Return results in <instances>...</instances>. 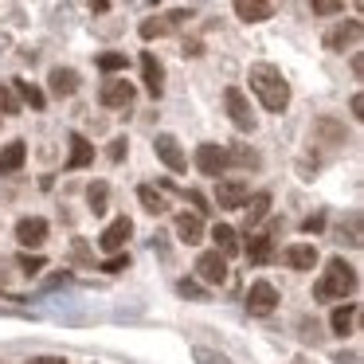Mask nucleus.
Masks as SVG:
<instances>
[{"label":"nucleus","mask_w":364,"mask_h":364,"mask_svg":"<svg viewBox=\"0 0 364 364\" xmlns=\"http://www.w3.org/2000/svg\"><path fill=\"white\" fill-rule=\"evenodd\" d=\"M247 82H251V90L259 95V102L267 106L270 114H282L286 106H290V82L282 79V71H278L274 63H255L251 71H247Z\"/></svg>","instance_id":"obj_1"},{"label":"nucleus","mask_w":364,"mask_h":364,"mask_svg":"<svg viewBox=\"0 0 364 364\" xmlns=\"http://www.w3.org/2000/svg\"><path fill=\"white\" fill-rule=\"evenodd\" d=\"M353 290H356V270L345 259H329L314 286V298L317 301H345Z\"/></svg>","instance_id":"obj_2"},{"label":"nucleus","mask_w":364,"mask_h":364,"mask_svg":"<svg viewBox=\"0 0 364 364\" xmlns=\"http://www.w3.org/2000/svg\"><path fill=\"white\" fill-rule=\"evenodd\" d=\"M223 106H228V118H231V126L235 129H255L259 126V118H255V110H251V102H247V95L239 87H228L223 90Z\"/></svg>","instance_id":"obj_3"},{"label":"nucleus","mask_w":364,"mask_h":364,"mask_svg":"<svg viewBox=\"0 0 364 364\" xmlns=\"http://www.w3.org/2000/svg\"><path fill=\"white\" fill-rule=\"evenodd\" d=\"M360 36H364V28H360V20H341L337 28H329V32H325V51H348V48H356V43H360Z\"/></svg>","instance_id":"obj_4"},{"label":"nucleus","mask_w":364,"mask_h":364,"mask_svg":"<svg viewBox=\"0 0 364 364\" xmlns=\"http://www.w3.org/2000/svg\"><path fill=\"white\" fill-rule=\"evenodd\" d=\"M134 98H137V87H134V82H126V79H106L102 90H98V102L110 106V110H126Z\"/></svg>","instance_id":"obj_5"},{"label":"nucleus","mask_w":364,"mask_h":364,"mask_svg":"<svg viewBox=\"0 0 364 364\" xmlns=\"http://www.w3.org/2000/svg\"><path fill=\"white\" fill-rule=\"evenodd\" d=\"M196 168L204 176H215V181H220V176L228 173V149H223V145H215V141H204L196 149Z\"/></svg>","instance_id":"obj_6"},{"label":"nucleus","mask_w":364,"mask_h":364,"mask_svg":"<svg viewBox=\"0 0 364 364\" xmlns=\"http://www.w3.org/2000/svg\"><path fill=\"white\" fill-rule=\"evenodd\" d=\"M247 200H251V188H247L243 181H235V176H228V181L215 184V204L228 208V212H235V208H243Z\"/></svg>","instance_id":"obj_7"},{"label":"nucleus","mask_w":364,"mask_h":364,"mask_svg":"<svg viewBox=\"0 0 364 364\" xmlns=\"http://www.w3.org/2000/svg\"><path fill=\"white\" fill-rule=\"evenodd\" d=\"M196 274H200V282H208V286H223L228 282V259L215 255V251H204L196 259Z\"/></svg>","instance_id":"obj_8"},{"label":"nucleus","mask_w":364,"mask_h":364,"mask_svg":"<svg viewBox=\"0 0 364 364\" xmlns=\"http://www.w3.org/2000/svg\"><path fill=\"white\" fill-rule=\"evenodd\" d=\"M129 235H134V223H129L126 215H118V220L106 223V231L98 235V247H102V251H110V255H122V247H126Z\"/></svg>","instance_id":"obj_9"},{"label":"nucleus","mask_w":364,"mask_h":364,"mask_svg":"<svg viewBox=\"0 0 364 364\" xmlns=\"http://www.w3.org/2000/svg\"><path fill=\"white\" fill-rule=\"evenodd\" d=\"M274 306H278V290L270 282H255L251 290H247V309H251L255 317L274 314Z\"/></svg>","instance_id":"obj_10"},{"label":"nucleus","mask_w":364,"mask_h":364,"mask_svg":"<svg viewBox=\"0 0 364 364\" xmlns=\"http://www.w3.org/2000/svg\"><path fill=\"white\" fill-rule=\"evenodd\" d=\"M153 149H157V157L165 161L173 173H184L188 168V157H184V149H181V141H176L173 134H157V141H153Z\"/></svg>","instance_id":"obj_11"},{"label":"nucleus","mask_w":364,"mask_h":364,"mask_svg":"<svg viewBox=\"0 0 364 364\" xmlns=\"http://www.w3.org/2000/svg\"><path fill=\"white\" fill-rule=\"evenodd\" d=\"M16 239L20 247H43V239H48V220H40V215H24V220L16 223Z\"/></svg>","instance_id":"obj_12"},{"label":"nucleus","mask_w":364,"mask_h":364,"mask_svg":"<svg viewBox=\"0 0 364 364\" xmlns=\"http://www.w3.org/2000/svg\"><path fill=\"white\" fill-rule=\"evenodd\" d=\"M141 82H145V90H149L153 98L165 95V67L157 63L153 51H145V55H141Z\"/></svg>","instance_id":"obj_13"},{"label":"nucleus","mask_w":364,"mask_h":364,"mask_svg":"<svg viewBox=\"0 0 364 364\" xmlns=\"http://www.w3.org/2000/svg\"><path fill=\"white\" fill-rule=\"evenodd\" d=\"M48 90H51L55 98H71L75 90H79V71H71V67H51Z\"/></svg>","instance_id":"obj_14"},{"label":"nucleus","mask_w":364,"mask_h":364,"mask_svg":"<svg viewBox=\"0 0 364 364\" xmlns=\"http://www.w3.org/2000/svg\"><path fill=\"white\" fill-rule=\"evenodd\" d=\"M282 262L290 270H314L317 267V251H314V243H290L282 251Z\"/></svg>","instance_id":"obj_15"},{"label":"nucleus","mask_w":364,"mask_h":364,"mask_svg":"<svg viewBox=\"0 0 364 364\" xmlns=\"http://www.w3.org/2000/svg\"><path fill=\"white\" fill-rule=\"evenodd\" d=\"M176 239H181L184 247H196V243H204V220H200V215H188V212H181V215H176Z\"/></svg>","instance_id":"obj_16"},{"label":"nucleus","mask_w":364,"mask_h":364,"mask_svg":"<svg viewBox=\"0 0 364 364\" xmlns=\"http://www.w3.org/2000/svg\"><path fill=\"white\" fill-rule=\"evenodd\" d=\"M235 16L243 24H262V20L274 16V4H267V0H235Z\"/></svg>","instance_id":"obj_17"},{"label":"nucleus","mask_w":364,"mask_h":364,"mask_svg":"<svg viewBox=\"0 0 364 364\" xmlns=\"http://www.w3.org/2000/svg\"><path fill=\"white\" fill-rule=\"evenodd\" d=\"M24 161H28V145L24 141H9L4 149H0V176L20 173V168H24Z\"/></svg>","instance_id":"obj_18"},{"label":"nucleus","mask_w":364,"mask_h":364,"mask_svg":"<svg viewBox=\"0 0 364 364\" xmlns=\"http://www.w3.org/2000/svg\"><path fill=\"white\" fill-rule=\"evenodd\" d=\"M314 141H321V145H345L348 134H345V126H341L337 118H317L314 122Z\"/></svg>","instance_id":"obj_19"},{"label":"nucleus","mask_w":364,"mask_h":364,"mask_svg":"<svg viewBox=\"0 0 364 364\" xmlns=\"http://www.w3.org/2000/svg\"><path fill=\"white\" fill-rule=\"evenodd\" d=\"M90 161H95V145L87 141L82 134H71V157H67V168H87Z\"/></svg>","instance_id":"obj_20"},{"label":"nucleus","mask_w":364,"mask_h":364,"mask_svg":"<svg viewBox=\"0 0 364 364\" xmlns=\"http://www.w3.org/2000/svg\"><path fill=\"white\" fill-rule=\"evenodd\" d=\"M212 239H215V255H239V235H235V228L231 223H215L212 228Z\"/></svg>","instance_id":"obj_21"},{"label":"nucleus","mask_w":364,"mask_h":364,"mask_svg":"<svg viewBox=\"0 0 364 364\" xmlns=\"http://www.w3.org/2000/svg\"><path fill=\"white\" fill-rule=\"evenodd\" d=\"M247 259H251L255 267H267V262L274 259V239L270 235H251V243H247Z\"/></svg>","instance_id":"obj_22"},{"label":"nucleus","mask_w":364,"mask_h":364,"mask_svg":"<svg viewBox=\"0 0 364 364\" xmlns=\"http://www.w3.org/2000/svg\"><path fill=\"white\" fill-rule=\"evenodd\" d=\"M243 212H247V228L262 223V220L270 215V192H255V196L243 204Z\"/></svg>","instance_id":"obj_23"},{"label":"nucleus","mask_w":364,"mask_h":364,"mask_svg":"<svg viewBox=\"0 0 364 364\" xmlns=\"http://www.w3.org/2000/svg\"><path fill=\"white\" fill-rule=\"evenodd\" d=\"M353 321H356V306H353V301L337 306V309H333V317H329V325H333V333H337V337L353 333Z\"/></svg>","instance_id":"obj_24"},{"label":"nucleus","mask_w":364,"mask_h":364,"mask_svg":"<svg viewBox=\"0 0 364 364\" xmlns=\"http://www.w3.org/2000/svg\"><path fill=\"white\" fill-rule=\"evenodd\" d=\"M106 200H110V184H106V181H90V184H87V204H90V212L102 215V212H106Z\"/></svg>","instance_id":"obj_25"},{"label":"nucleus","mask_w":364,"mask_h":364,"mask_svg":"<svg viewBox=\"0 0 364 364\" xmlns=\"http://www.w3.org/2000/svg\"><path fill=\"white\" fill-rule=\"evenodd\" d=\"M137 200H141V208H145L149 215H161V212L168 208V200L161 196V192L153 188V184H141V188H137Z\"/></svg>","instance_id":"obj_26"},{"label":"nucleus","mask_w":364,"mask_h":364,"mask_svg":"<svg viewBox=\"0 0 364 364\" xmlns=\"http://www.w3.org/2000/svg\"><path fill=\"white\" fill-rule=\"evenodd\" d=\"M12 87H16V95L24 98V102L32 106V110H43V102H48V98H43V90L36 87V82H24V79H16Z\"/></svg>","instance_id":"obj_27"},{"label":"nucleus","mask_w":364,"mask_h":364,"mask_svg":"<svg viewBox=\"0 0 364 364\" xmlns=\"http://www.w3.org/2000/svg\"><path fill=\"white\" fill-rule=\"evenodd\" d=\"M137 32H141V40H161V36H168V32H173V24H168V20L165 16H153V20H145V24L141 28H137Z\"/></svg>","instance_id":"obj_28"},{"label":"nucleus","mask_w":364,"mask_h":364,"mask_svg":"<svg viewBox=\"0 0 364 364\" xmlns=\"http://www.w3.org/2000/svg\"><path fill=\"white\" fill-rule=\"evenodd\" d=\"M228 165H247V168H255V165H259V153L247 149V145H239V149H228Z\"/></svg>","instance_id":"obj_29"},{"label":"nucleus","mask_w":364,"mask_h":364,"mask_svg":"<svg viewBox=\"0 0 364 364\" xmlns=\"http://www.w3.org/2000/svg\"><path fill=\"white\" fill-rule=\"evenodd\" d=\"M98 71H106V75L126 71V55H122V51H106V55H98Z\"/></svg>","instance_id":"obj_30"},{"label":"nucleus","mask_w":364,"mask_h":364,"mask_svg":"<svg viewBox=\"0 0 364 364\" xmlns=\"http://www.w3.org/2000/svg\"><path fill=\"white\" fill-rule=\"evenodd\" d=\"M341 239L348 247H360V215H348V228L341 223Z\"/></svg>","instance_id":"obj_31"},{"label":"nucleus","mask_w":364,"mask_h":364,"mask_svg":"<svg viewBox=\"0 0 364 364\" xmlns=\"http://www.w3.org/2000/svg\"><path fill=\"white\" fill-rule=\"evenodd\" d=\"M309 12H314V16H341V12H345V4H337V0H314V4H309Z\"/></svg>","instance_id":"obj_32"},{"label":"nucleus","mask_w":364,"mask_h":364,"mask_svg":"<svg viewBox=\"0 0 364 364\" xmlns=\"http://www.w3.org/2000/svg\"><path fill=\"white\" fill-rule=\"evenodd\" d=\"M0 114H9V118H12V114H20V98L12 95L4 82H0Z\"/></svg>","instance_id":"obj_33"},{"label":"nucleus","mask_w":364,"mask_h":364,"mask_svg":"<svg viewBox=\"0 0 364 364\" xmlns=\"http://www.w3.org/2000/svg\"><path fill=\"white\" fill-rule=\"evenodd\" d=\"M192 356H196V364H231L223 353H212V348H204V345L192 348Z\"/></svg>","instance_id":"obj_34"},{"label":"nucleus","mask_w":364,"mask_h":364,"mask_svg":"<svg viewBox=\"0 0 364 364\" xmlns=\"http://www.w3.org/2000/svg\"><path fill=\"white\" fill-rule=\"evenodd\" d=\"M106 274H122V270H129V255H110V259L102 262Z\"/></svg>","instance_id":"obj_35"},{"label":"nucleus","mask_w":364,"mask_h":364,"mask_svg":"<svg viewBox=\"0 0 364 364\" xmlns=\"http://www.w3.org/2000/svg\"><path fill=\"white\" fill-rule=\"evenodd\" d=\"M20 270H24V274H40V270H43V255H20Z\"/></svg>","instance_id":"obj_36"},{"label":"nucleus","mask_w":364,"mask_h":364,"mask_svg":"<svg viewBox=\"0 0 364 364\" xmlns=\"http://www.w3.org/2000/svg\"><path fill=\"white\" fill-rule=\"evenodd\" d=\"M176 290H181L184 298H196V301H204V290H200V282H192V278H181V282H176Z\"/></svg>","instance_id":"obj_37"},{"label":"nucleus","mask_w":364,"mask_h":364,"mask_svg":"<svg viewBox=\"0 0 364 364\" xmlns=\"http://www.w3.org/2000/svg\"><path fill=\"white\" fill-rule=\"evenodd\" d=\"M321 228H325V215H321V212L309 215V220H301V231H306V235H317Z\"/></svg>","instance_id":"obj_38"},{"label":"nucleus","mask_w":364,"mask_h":364,"mask_svg":"<svg viewBox=\"0 0 364 364\" xmlns=\"http://www.w3.org/2000/svg\"><path fill=\"white\" fill-rule=\"evenodd\" d=\"M126 149H129V141H126V137H114V141H110V149H106V153H110V161H122V157H126Z\"/></svg>","instance_id":"obj_39"},{"label":"nucleus","mask_w":364,"mask_h":364,"mask_svg":"<svg viewBox=\"0 0 364 364\" xmlns=\"http://www.w3.org/2000/svg\"><path fill=\"white\" fill-rule=\"evenodd\" d=\"M184 196L192 200V204H196V212H212V208H208V200H204V192H196V188H188L184 192Z\"/></svg>","instance_id":"obj_40"},{"label":"nucleus","mask_w":364,"mask_h":364,"mask_svg":"<svg viewBox=\"0 0 364 364\" xmlns=\"http://www.w3.org/2000/svg\"><path fill=\"white\" fill-rule=\"evenodd\" d=\"M348 106H353V118H364V98L360 95H353V102H348Z\"/></svg>","instance_id":"obj_41"},{"label":"nucleus","mask_w":364,"mask_h":364,"mask_svg":"<svg viewBox=\"0 0 364 364\" xmlns=\"http://www.w3.org/2000/svg\"><path fill=\"white\" fill-rule=\"evenodd\" d=\"M75 259H79V262H90V251H87V243H75Z\"/></svg>","instance_id":"obj_42"},{"label":"nucleus","mask_w":364,"mask_h":364,"mask_svg":"<svg viewBox=\"0 0 364 364\" xmlns=\"http://www.w3.org/2000/svg\"><path fill=\"white\" fill-rule=\"evenodd\" d=\"M184 55H204V48H200V40H192V43H184Z\"/></svg>","instance_id":"obj_43"},{"label":"nucleus","mask_w":364,"mask_h":364,"mask_svg":"<svg viewBox=\"0 0 364 364\" xmlns=\"http://www.w3.org/2000/svg\"><path fill=\"white\" fill-rule=\"evenodd\" d=\"M28 364H63L59 356H36V360H28Z\"/></svg>","instance_id":"obj_44"}]
</instances>
